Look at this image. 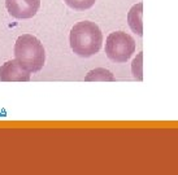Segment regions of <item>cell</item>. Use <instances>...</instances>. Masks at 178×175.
Instances as JSON below:
<instances>
[{
	"mask_svg": "<svg viewBox=\"0 0 178 175\" xmlns=\"http://www.w3.org/2000/svg\"><path fill=\"white\" fill-rule=\"evenodd\" d=\"M69 42L75 55L89 59L100 51L103 46V34L95 22L81 21L72 28Z\"/></svg>",
	"mask_w": 178,
	"mask_h": 175,
	"instance_id": "obj_1",
	"label": "cell"
},
{
	"mask_svg": "<svg viewBox=\"0 0 178 175\" xmlns=\"http://www.w3.org/2000/svg\"><path fill=\"white\" fill-rule=\"evenodd\" d=\"M14 56L17 62L29 73H38L46 62L43 44L31 34H23L17 38L14 44Z\"/></svg>",
	"mask_w": 178,
	"mask_h": 175,
	"instance_id": "obj_2",
	"label": "cell"
},
{
	"mask_svg": "<svg viewBox=\"0 0 178 175\" xmlns=\"http://www.w3.org/2000/svg\"><path fill=\"white\" fill-rule=\"evenodd\" d=\"M135 52V40L123 31L111 32L105 40V53L109 60L118 64L129 61Z\"/></svg>",
	"mask_w": 178,
	"mask_h": 175,
	"instance_id": "obj_3",
	"label": "cell"
},
{
	"mask_svg": "<svg viewBox=\"0 0 178 175\" xmlns=\"http://www.w3.org/2000/svg\"><path fill=\"white\" fill-rule=\"evenodd\" d=\"M5 7L8 13L14 18H33L39 11L40 0H5Z\"/></svg>",
	"mask_w": 178,
	"mask_h": 175,
	"instance_id": "obj_4",
	"label": "cell"
},
{
	"mask_svg": "<svg viewBox=\"0 0 178 175\" xmlns=\"http://www.w3.org/2000/svg\"><path fill=\"white\" fill-rule=\"evenodd\" d=\"M30 74L21 66L17 60H9L0 68V80L1 82H29Z\"/></svg>",
	"mask_w": 178,
	"mask_h": 175,
	"instance_id": "obj_5",
	"label": "cell"
},
{
	"mask_svg": "<svg viewBox=\"0 0 178 175\" xmlns=\"http://www.w3.org/2000/svg\"><path fill=\"white\" fill-rule=\"evenodd\" d=\"M142 14H143V3L133 5L128 13V23L133 30V32L138 34L139 37L143 35V28H142Z\"/></svg>",
	"mask_w": 178,
	"mask_h": 175,
	"instance_id": "obj_6",
	"label": "cell"
},
{
	"mask_svg": "<svg viewBox=\"0 0 178 175\" xmlns=\"http://www.w3.org/2000/svg\"><path fill=\"white\" fill-rule=\"evenodd\" d=\"M86 82H113L114 77L109 70L104 68H98L94 70L89 71L87 75L84 77Z\"/></svg>",
	"mask_w": 178,
	"mask_h": 175,
	"instance_id": "obj_7",
	"label": "cell"
},
{
	"mask_svg": "<svg viewBox=\"0 0 178 175\" xmlns=\"http://www.w3.org/2000/svg\"><path fill=\"white\" fill-rule=\"evenodd\" d=\"M96 0H64V3L69 8L77 11V12H83L90 8L94 7Z\"/></svg>",
	"mask_w": 178,
	"mask_h": 175,
	"instance_id": "obj_8",
	"label": "cell"
},
{
	"mask_svg": "<svg viewBox=\"0 0 178 175\" xmlns=\"http://www.w3.org/2000/svg\"><path fill=\"white\" fill-rule=\"evenodd\" d=\"M142 57H143V53H139L135 60L133 61V65H131V70H133V75H134L135 79L138 80H142L143 79V75H142Z\"/></svg>",
	"mask_w": 178,
	"mask_h": 175,
	"instance_id": "obj_9",
	"label": "cell"
}]
</instances>
